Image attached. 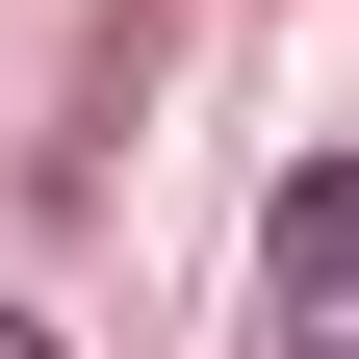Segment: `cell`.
Masks as SVG:
<instances>
[{
    "mask_svg": "<svg viewBox=\"0 0 359 359\" xmlns=\"http://www.w3.org/2000/svg\"><path fill=\"white\" fill-rule=\"evenodd\" d=\"M257 257H283V308H359V154H308V180H283V231H257Z\"/></svg>",
    "mask_w": 359,
    "mask_h": 359,
    "instance_id": "6da1fadb",
    "label": "cell"
},
{
    "mask_svg": "<svg viewBox=\"0 0 359 359\" xmlns=\"http://www.w3.org/2000/svg\"><path fill=\"white\" fill-rule=\"evenodd\" d=\"M0 359H52V308H0Z\"/></svg>",
    "mask_w": 359,
    "mask_h": 359,
    "instance_id": "7a4b0ae2",
    "label": "cell"
},
{
    "mask_svg": "<svg viewBox=\"0 0 359 359\" xmlns=\"http://www.w3.org/2000/svg\"><path fill=\"white\" fill-rule=\"evenodd\" d=\"M308 359H359V334H334V308H308Z\"/></svg>",
    "mask_w": 359,
    "mask_h": 359,
    "instance_id": "3957f363",
    "label": "cell"
}]
</instances>
